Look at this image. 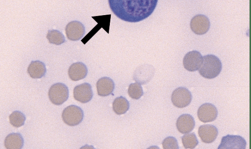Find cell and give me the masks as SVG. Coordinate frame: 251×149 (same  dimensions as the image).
I'll return each instance as SVG.
<instances>
[{"mask_svg": "<svg viewBox=\"0 0 251 149\" xmlns=\"http://www.w3.org/2000/svg\"><path fill=\"white\" fill-rule=\"evenodd\" d=\"M158 0H108L110 8L120 19L130 22L140 21L154 10Z\"/></svg>", "mask_w": 251, "mask_h": 149, "instance_id": "obj_1", "label": "cell"}, {"mask_svg": "<svg viewBox=\"0 0 251 149\" xmlns=\"http://www.w3.org/2000/svg\"><path fill=\"white\" fill-rule=\"evenodd\" d=\"M222 69V64L220 59L214 55L209 54L203 57L199 72L205 78L213 79L220 74Z\"/></svg>", "mask_w": 251, "mask_h": 149, "instance_id": "obj_2", "label": "cell"}, {"mask_svg": "<svg viewBox=\"0 0 251 149\" xmlns=\"http://www.w3.org/2000/svg\"><path fill=\"white\" fill-rule=\"evenodd\" d=\"M50 102L55 105H61L69 98V89L64 84L57 83L52 85L48 92Z\"/></svg>", "mask_w": 251, "mask_h": 149, "instance_id": "obj_3", "label": "cell"}, {"mask_svg": "<svg viewBox=\"0 0 251 149\" xmlns=\"http://www.w3.org/2000/svg\"><path fill=\"white\" fill-rule=\"evenodd\" d=\"M84 113L82 109L75 105H70L64 109L62 118L64 122L70 126L79 124L83 120Z\"/></svg>", "mask_w": 251, "mask_h": 149, "instance_id": "obj_4", "label": "cell"}, {"mask_svg": "<svg viewBox=\"0 0 251 149\" xmlns=\"http://www.w3.org/2000/svg\"><path fill=\"white\" fill-rule=\"evenodd\" d=\"M192 99L190 91L185 87H179L174 90L171 96L173 104L178 108L188 106Z\"/></svg>", "mask_w": 251, "mask_h": 149, "instance_id": "obj_5", "label": "cell"}, {"mask_svg": "<svg viewBox=\"0 0 251 149\" xmlns=\"http://www.w3.org/2000/svg\"><path fill=\"white\" fill-rule=\"evenodd\" d=\"M155 69L152 65L148 64H141L135 69L133 80L141 85L146 84L152 78Z\"/></svg>", "mask_w": 251, "mask_h": 149, "instance_id": "obj_6", "label": "cell"}, {"mask_svg": "<svg viewBox=\"0 0 251 149\" xmlns=\"http://www.w3.org/2000/svg\"><path fill=\"white\" fill-rule=\"evenodd\" d=\"M203 61V57L198 51H191L184 56L183 64L185 69L194 72L199 69Z\"/></svg>", "mask_w": 251, "mask_h": 149, "instance_id": "obj_7", "label": "cell"}, {"mask_svg": "<svg viewBox=\"0 0 251 149\" xmlns=\"http://www.w3.org/2000/svg\"><path fill=\"white\" fill-rule=\"evenodd\" d=\"M210 23L208 18L203 15L195 16L191 20L190 27L192 31L197 35L205 34L209 30Z\"/></svg>", "mask_w": 251, "mask_h": 149, "instance_id": "obj_8", "label": "cell"}, {"mask_svg": "<svg viewBox=\"0 0 251 149\" xmlns=\"http://www.w3.org/2000/svg\"><path fill=\"white\" fill-rule=\"evenodd\" d=\"M74 97L76 101L86 103L90 101L93 96V92L91 85L87 83L76 85L73 91Z\"/></svg>", "mask_w": 251, "mask_h": 149, "instance_id": "obj_9", "label": "cell"}, {"mask_svg": "<svg viewBox=\"0 0 251 149\" xmlns=\"http://www.w3.org/2000/svg\"><path fill=\"white\" fill-rule=\"evenodd\" d=\"M218 113L217 108L211 103L202 104L199 107L197 111L198 118L203 123L214 121L217 117Z\"/></svg>", "mask_w": 251, "mask_h": 149, "instance_id": "obj_10", "label": "cell"}, {"mask_svg": "<svg viewBox=\"0 0 251 149\" xmlns=\"http://www.w3.org/2000/svg\"><path fill=\"white\" fill-rule=\"evenodd\" d=\"M85 27L79 21H73L69 22L65 27V33L67 38L73 41L81 39L85 34Z\"/></svg>", "mask_w": 251, "mask_h": 149, "instance_id": "obj_11", "label": "cell"}, {"mask_svg": "<svg viewBox=\"0 0 251 149\" xmlns=\"http://www.w3.org/2000/svg\"><path fill=\"white\" fill-rule=\"evenodd\" d=\"M245 140L240 136L227 135L222 138L218 149H244L246 147Z\"/></svg>", "mask_w": 251, "mask_h": 149, "instance_id": "obj_12", "label": "cell"}, {"mask_svg": "<svg viewBox=\"0 0 251 149\" xmlns=\"http://www.w3.org/2000/svg\"><path fill=\"white\" fill-rule=\"evenodd\" d=\"M198 134L203 142L211 143L216 139L218 135V130L217 128L213 125H203L199 128Z\"/></svg>", "mask_w": 251, "mask_h": 149, "instance_id": "obj_13", "label": "cell"}, {"mask_svg": "<svg viewBox=\"0 0 251 149\" xmlns=\"http://www.w3.org/2000/svg\"><path fill=\"white\" fill-rule=\"evenodd\" d=\"M195 122L192 116L188 114L181 115L177 119L176 126L177 130L182 134L190 132L195 127Z\"/></svg>", "mask_w": 251, "mask_h": 149, "instance_id": "obj_14", "label": "cell"}, {"mask_svg": "<svg viewBox=\"0 0 251 149\" xmlns=\"http://www.w3.org/2000/svg\"><path fill=\"white\" fill-rule=\"evenodd\" d=\"M88 69L85 64L81 62L73 63L68 69L69 78L74 81H77L86 77Z\"/></svg>", "mask_w": 251, "mask_h": 149, "instance_id": "obj_15", "label": "cell"}, {"mask_svg": "<svg viewBox=\"0 0 251 149\" xmlns=\"http://www.w3.org/2000/svg\"><path fill=\"white\" fill-rule=\"evenodd\" d=\"M96 87L98 95L104 97L108 96L113 92L115 84L111 78L104 77L97 81Z\"/></svg>", "mask_w": 251, "mask_h": 149, "instance_id": "obj_16", "label": "cell"}, {"mask_svg": "<svg viewBox=\"0 0 251 149\" xmlns=\"http://www.w3.org/2000/svg\"><path fill=\"white\" fill-rule=\"evenodd\" d=\"M47 70L45 64L40 61H32L27 68V72L33 79H40L46 74Z\"/></svg>", "mask_w": 251, "mask_h": 149, "instance_id": "obj_17", "label": "cell"}, {"mask_svg": "<svg viewBox=\"0 0 251 149\" xmlns=\"http://www.w3.org/2000/svg\"><path fill=\"white\" fill-rule=\"evenodd\" d=\"M24 139L19 133L8 134L4 140V146L8 149H21L24 145Z\"/></svg>", "mask_w": 251, "mask_h": 149, "instance_id": "obj_18", "label": "cell"}, {"mask_svg": "<svg viewBox=\"0 0 251 149\" xmlns=\"http://www.w3.org/2000/svg\"><path fill=\"white\" fill-rule=\"evenodd\" d=\"M113 110L117 115L125 114L129 109V103L123 96L116 98L112 104Z\"/></svg>", "mask_w": 251, "mask_h": 149, "instance_id": "obj_19", "label": "cell"}, {"mask_svg": "<svg viewBox=\"0 0 251 149\" xmlns=\"http://www.w3.org/2000/svg\"><path fill=\"white\" fill-rule=\"evenodd\" d=\"M46 38L50 43L57 45L64 43L66 41L64 35L59 31L55 29L48 30Z\"/></svg>", "mask_w": 251, "mask_h": 149, "instance_id": "obj_20", "label": "cell"}, {"mask_svg": "<svg viewBox=\"0 0 251 149\" xmlns=\"http://www.w3.org/2000/svg\"><path fill=\"white\" fill-rule=\"evenodd\" d=\"M9 122L11 125L16 128H19L25 124V116L20 111H13L9 117Z\"/></svg>", "mask_w": 251, "mask_h": 149, "instance_id": "obj_21", "label": "cell"}, {"mask_svg": "<svg viewBox=\"0 0 251 149\" xmlns=\"http://www.w3.org/2000/svg\"><path fill=\"white\" fill-rule=\"evenodd\" d=\"M181 140L185 149H194L199 144L198 140L194 132L185 133L181 137Z\"/></svg>", "mask_w": 251, "mask_h": 149, "instance_id": "obj_22", "label": "cell"}, {"mask_svg": "<svg viewBox=\"0 0 251 149\" xmlns=\"http://www.w3.org/2000/svg\"><path fill=\"white\" fill-rule=\"evenodd\" d=\"M128 94L133 99H139L144 94L141 84L137 82L130 84L128 88Z\"/></svg>", "mask_w": 251, "mask_h": 149, "instance_id": "obj_23", "label": "cell"}, {"mask_svg": "<svg viewBox=\"0 0 251 149\" xmlns=\"http://www.w3.org/2000/svg\"><path fill=\"white\" fill-rule=\"evenodd\" d=\"M163 149H179L176 139L172 136H169L164 139L162 143Z\"/></svg>", "mask_w": 251, "mask_h": 149, "instance_id": "obj_24", "label": "cell"}]
</instances>
